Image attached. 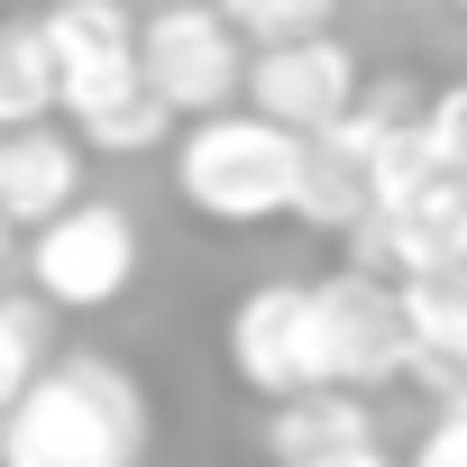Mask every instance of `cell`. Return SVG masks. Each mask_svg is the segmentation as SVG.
<instances>
[{"instance_id":"1","label":"cell","mask_w":467,"mask_h":467,"mask_svg":"<svg viewBox=\"0 0 467 467\" xmlns=\"http://www.w3.org/2000/svg\"><path fill=\"white\" fill-rule=\"evenodd\" d=\"M138 458H147V385L101 348H65L0 412V467H138Z\"/></svg>"},{"instance_id":"2","label":"cell","mask_w":467,"mask_h":467,"mask_svg":"<svg viewBox=\"0 0 467 467\" xmlns=\"http://www.w3.org/2000/svg\"><path fill=\"white\" fill-rule=\"evenodd\" d=\"M294 192H303V138H285L257 110H220L174 138V202L192 220H220V229L294 220Z\"/></svg>"},{"instance_id":"3","label":"cell","mask_w":467,"mask_h":467,"mask_svg":"<svg viewBox=\"0 0 467 467\" xmlns=\"http://www.w3.org/2000/svg\"><path fill=\"white\" fill-rule=\"evenodd\" d=\"M138 83L183 129L220 119V110H239V92H248V37L229 28L211 0H165L156 19H138Z\"/></svg>"},{"instance_id":"4","label":"cell","mask_w":467,"mask_h":467,"mask_svg":"<svg viewBox=\"0 0 467 467\" xmlns=\"http://www.w3.org/2000/svg\"><path fill=\"white\" fill-rule=\"evenodd\" d=\"M19 266H28V294L47 312H110L138 285V220L119 202L83 192L65 220H47L37 239L19 248Z\"/></svg>"},{"instance_id":"5","label":"cell","mask_w":467,"mask_h":467,"mask_svg":"<svg viewBox=\"0 0 467 467\" xmlns=\"http://www.w3.org/2000/svg\"><path fill=\"white\" fill-rule=\"evenodd\" d=\"M312 321H321V385H339V394H367V403H376L394 376H412L403 303H394V285H385V275H358V266L321 275V285H312Z\"/></svg>"},{"instance_id":"6","label":"cell","mask_w":467,"mask_h":467,"mask_svg":"<svg viewBox=\"0 0 467 467\" xmlns=\"http://www.w3.org/2000/svg\"><path fill=\"white\" fill-rule=\"evenodd\" d=\"M37 28H47V56H56V119L65 129H83L92 110L138 92V19H129V0H56V10H37Z\"/></svg>"},{"instance_id":"7","label":"cell","mask_w":467,"mask_h":467,"mask_svg":"<svg viewBox=\"0 0 467 467\" xmlns=\"http://www.w3.org/2000/svg\"><path fill=\"white\" fill-rule=\"evenodd\" d=\"M229 376L257 403H294L321 385V321H312V285H257L229 312Z\"/></svg>"},{"instance_id":"8","label":"cell","mask_w":467,"mask_h":467,"mask_svg":"<svg viewBox=\"0 0 467 467\" xmlns=\"http://www.w3.org/2000/svg\"><path fill=\"white\" fill-rule=\"evenodd\" d=\"M358 92H367V74H358L348 37H294V47L248 56V110L275 119L285 138H321V129H339V119L358 110Z\"/></svg>"},{"instance_id":"9","label":"cell","mask_w":467,"mask_h":467,"mask_svg":"<svg viewBox=\"0 0 467 467\" xmlns=\"http://www.w3.org/2000/svg\"><path fill=\"white\" fill-rule=\"evenodd\" d=\"M83 202V138L37 119V129H0V220L37 239L47 220H65Z\"/></svg>"},{"instance_id":"10","label":"cell","mask_w":467,"mask_h":467,"mask_svg":"<svg viewBox=\"0 0 467 467\" xmlns=\"http://www.w3.org/2000/svg\"><path fill=\"white\" fill-rule=\"evenodd\" d=\"M403 303V348H412V376L458 403L467 394V266H431V275H403L394 285Z\"/></svg>"},{"instance_id":"11","label":"cell","mask_w":467,"mask_h":467,"mask_svg":"<svg viewBox=\"0 0 467 467\" xmlns=\"http://www.w3.org/2000/svg\"><path fill=\"white\" fill-rule=\"evenodd\" d=\"M348 449H376V403L367 394H339V385H312L294 403H266V458L275 467H330Z\"/></svg>"},{"instance_id":"12","label":"cell","mask_w":467,"mask_h":467,"mask_svg":"<svg viewBox=\"0 0 467 467\" xmlns=\"http://www.w3.org/2000/svg\"><path fill=\"white\" fill-rule=\"evenodd\" d=\"M56 367V312L37 294H0V412Z\"/></svg>"},{"instance_id":"13","label":"cell","mask_w":467,"mask_h":467,"mask_svg":"<svg viewBox=\"0 0 467 467\" xmlns=\"http://www.w3.org/2000/svg\"><path fill=\"white\" fill-rule=\"evenodd\" d=\"M211 10L248 37V56H266V47H294V37H330L339 0H211Z\"/></svg>"},{"instance_id":"14","label":"cell","mask_w":467,"mask_h":467,"mask_svg":"<svg viewBox=\"0 0 467 467\" xmlns=\"http://www.w3.org/2000/svg\"><path fill=\"white\" fill-rule=\"evenodd\" d=\"M421 147H431L440 174H467V83H449V92L421 101Z\"/></svg>"},{"instance_id":"15","label":"cell","mask_w":467,"mask_h":467,"mask_svg":"<svg viewBox=\"0 0 467 467\" xmlns=\"http://www.w3.org/2000/svg\"><path fill=\"white\" fill-rule=\"evenodd\" d=\"M403 467H467V394L458 403H440V421L412 440V458Z\"/></svg>"},{"instance_id":"16","label":"cell","mask_w":467,"mask_h":467,"mask_svg":"<svg viewBox=\"0 0 467 467\" xmlns=\"http://www.w3.org/2000/svg\"><path fill=\"white\" fill-rule=\"evenodd\" d=\"M330 467H394V458H385V440H376V449H348V458H330Z\"/></svg>"},{"instance_id":"17","label":"cell","mask_w":467,"mask_h":467,"mask_svg":"<svg viewBox=\"0 0 467 467\" xmlns=\"http://www.w3.org/2000/svg\"><path fill=\"white\" fill-rule=\"evenodd\" d=\"M10 257H19V229H10V220H0V275H10Z\"/></svg>"},{"instance_id":"18","label":"cell","mask_w":467,"mask_h":467,"mask_svg":"<svg viewBox=\"0 0 467 467\" xmlns=\"http://www.w3.org/2000/svg\"><path fill=\"white\" fill-rule=\"evenodd\" d=\"M458 19H467V0H458Z\"/></svg>"}]
</instances>
